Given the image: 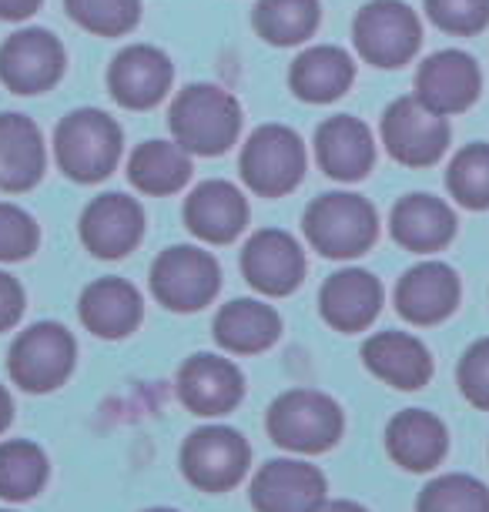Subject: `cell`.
I'll return each mask as SVG.
<instances>
[{
	"mask_svg": "<svg viewBox=\"0 0 489 512\" xmlns=\"http://www.w3.org/2000/svg\"><path fill=\"white\" fill-rule=\"evenodd\" d=\"M168 128L188 154L198 158H218L232 151L242 131V104L222 84H188L175 94L168 111Z\"/></svg>",
	"mask_w": 489,
	"mask_h": 512,
	"instance_id": "1",
	"label": "cell"
},
{
	"mask_svg": "<svg viewBox=\"0 0 489 512\" xmlns=\"http://www.w3.org/2000/svg\"><path fill=\"white\" fill-rule=\"evenodd\" d=\"M124 154L121 124L98 108L67 111L54 128V161L78 185H98Z\"/></svg>",
	"mask_w": 489,
	"mask_h": 512,
	"instance_id": "2",
	"label": "cell"
},
{
	"mask_svg": "<svg viewBox=\"0 0 489 512\" xmlns=\"http://www.w3.org/2000/svg\"><path fill=\"white\" fill-rule=\"evenodd\" d=\"M305 241L319 251L322 258H359L376 245L379 238V215L369 198L356 191H325L312 198L302 211Z\"/></svg>",
	"mask_w": 489,
	"mask_h": 512,
	"instance_id": "3",
	"label": "cell"
},
{
	"mask_svg": "<svg viewBox=\"0 0 489 512\" xmlns=\"http://www.w3.org/2000/svg\"><path fill=\"white\" fill-rule=\"evenodd\" d=\"M265 429L275 446L315 456V452H329L342 439L345 415L332 395L319 389H289L268 405Z\"/></svg>",
	"mask_w": 489,
	"mask_h": 512,
	"instance_id": "4",
	"label": "cell"
},
{
	"mask_svg": "<svg viewBox=\"0 0 489 512\" xmlns=\"http://www.w3.org/2000/svg\"><path fill=\"white\" fill-rule=\"evenodd\" d=\"M305 144L285 124H258L238 154V175L258 198H285L305 178Z\"/></svg>",
	"mask_w": 489,
	"mask_h": 512,
	"instance_id": "5",
	"label": "cell"
},
{
	"mask_svg": "<svg viewBox=\"0 0 489 512\" xmlns=\"http://www.w3.org/2000/svg\"><path fill=\"white\" fill-rule=\"evenodd\" d=\"M78 365V342L61 322H34L11 342L7 372L17 389L44 395L71 379Z\"/></svg>",
	"mask_w": 489,
	"mask_h": 512,
	"instance_id": "6",
	"label": "cell"
},
{
	"mask_svg": "<svg viewBox=\"0 0 489 512\" xmlns=\"http://www.w3.org/2000/svg\"><path fill=\"white\" fill-rule=\"evenodd\" d=\"M222 288V265L198 245H171L151 262V295L168 312H201Z\"/></svg>",
	"mask_w": 489,
	"mask_h": 512,
	"instance_id": "7",
	"label": "cell"
},
{
	"mask_svg": "<svg viewBox=\"0 0 489 512\" xmlns=\"http://www.w3.org/2000/svg\"><path fill=\"white\" fill-rule=\"evenodd\" d=\"M352 44L366 64L392 71L419 54L423 24L402 0H369L352 21Z\"/></svg>",
	"mask_w": 489,
	"mask_h": 512,
	"instance_id": "8",
	"label": "cell"
},
{
	"mask_svg": "<svg viewBox=\"0 0 489 512\" xmlns=\"http://www.w3.org/2000/svg\"><path fill=\"white\" fill-rule=\"evenodd\" d=\"M252 466V446L232 425H201L181 446V472L201 492H228Z\"/></svg>",
	"mask_w": 489,
	"mask_h": 512,
	"instance_id": "9",
	"label": "cell"
},
{
	"mask_svg": "<svg viewBox=\"0 0 489 512\" xmlns=\"http://www.w3.org/2000/svg\"><path fill=\"white\" fill-rule=\"evenodd\" d=\"M64 67V44L44 27H24V31L4 37V44H0V84L21 98L51 91L64 77Z\"/></svg>",
	"mask_w": 489,
	"mask_h": 512,
	"instance_id": "10",
	"label": "cell"
},
{
	"mask_svg": "<svg viewBox=\"0 0 489 512\" xmlns=\"http://www.w3.org/2000/svg\"><path fill=\"white\" fill-rule=\"evenodd\" d=\"M382 144L392 161L406 168H429L449 148V124L443 114L426 108L416 94L396 98L382 114Z\"/></svg>",
	"mask_w": 489,
	"mask_h": 512,
	"instance_id": "11",
	"label": "cell"
},
{
	"mask_svg": "<svg viewBox=\"0 0 489 512\" xmlns=\"http://www.w3.org/2000/svg\"><path fill=\"white\" fill-rule=\"evenodd\" d=\"M78 235L94 258L118 262V258L131 255L145 238V208L138 205V198L121 195V191L98 195L84 205Z\"/></svg>",
	"mask_w": 489,
	"mask_h": 512,
	"instance_id": "12",
	"label": "cell"
},
{
	"mask_svg": "<svg viewBox=\"0 0 489 512\" xmlns=\"http://www.w3.org/2000/svg\"><path fill=\"white\" fill-rule=\"evenodd\" d=\"M175 81V64L155 44H128L108 67L111 98L128 111H151L165 101Z\"/></svg>",
	"mask_w": 489,
	"mask_h": 512,
	"instance_id": "13",
	"label": "cell"
},
{
	"mask_svg": "<svg viewBox=\"0 0 489 512\" xmlns=\"http://www.w3.org/2000/svg\"><path fill=\"white\" fill-rule=\"evenodd\" d=\"M245 282L268 298H285L305 278V251L299 238L282 228H258L242 248Z\"/></svg>",
	"mask_w": 489,
	"mask_h": 512,
	"instance_id": "14",
	"label": "cell"
},
{
	"mask_svg": "<svg viewBox=\"0 0 489 512\" xmlns=\"http://www.w3.org/2000/svg\"><path fill=\"white\" fill-rule=\"evenodd\" d=\"M322 469L302 459H272L252 479V509L255 512H315L325 502Z\"/></svg>",
	"mask_w": 489,
	"mask_h": 512,
	"instance_id": "15",
	"label": "cell"
},
{
	"mask_svg": "<svg viewBox=\"0 0 489 512\" xmlns=\"http://www.w3.org/2000/svg\"><path fill=\"white\" fill-rule=\"evenodd\" d=\"M245 395V375L232 359L198 352L178 369V399L188 412L218 419L228 415Z\"/></svg>",
	"mask_w": 489,
	"mask_h": 512,
	"instance_id": "16",
	"label": "cell"
},
{
	"mask_svg": "<svg viewBox=\"0 0 489 512\" xmlns=\"http://www.w3.org/2000/svg\"><path fill=\"white\" fill-rule=\"evenodd\" d=\"M479 88H483V74L476 61L456 47L429 54L416 71V98L443 118L473 108Z\"/></svg>",
	"mask_w": 489,
	"mask_h": 512,
	"instance_id": "17",
	"label": "cell"
},
{
	"mask_svg": "<svg viewBox=\"0 0 489 512\" xmlns=\"http://www.w3.org/2000/svg\"><path fill=\"white\" fill-rule=\"evenodd\" d=\"M315 161L332 181L352 185L362 181L376 164V141L366 121L352 114H332L315 128Z\"/></svg>",
	"mask_w": 489,
	"mask_h": 512,
	"instance_id": "18",
	"label": "cell"
},
{
	"mask_svg": "<svg viewBox=\"0 0 489 512\" xmlns=\"http://www.w3.org/2000/svg\"><path fill=\"white\" fill-rule=\"evenodd\" d=\"M248 201L242 188L225 178H208L191 188L185 198V225L198 241L208 245H232L248 228Z\"/></svg>",
	"mask_w": 489,
	"mask_h": 512,
	"instance_id": "19",
	"label": "cell"
},
{
	"mask_svg": "<svg viewBox=\"0 0 489 512\" xmlns=\"http://www.w3.org/2000/svg\"><path fill=\"white\" fill-rule=\"evenodd\" d=\"M319 312L325 318V325H332L335 332H345V335L366 332L382 312L379 278L366 272V268H342V272H332L322 282Z\"/></svg>",
	"mask_w": 489,
	"mask_h": 512,
	"instance_id": "20",
	"label": "cell"
},
{
	"mask_svg": "<svg viewBox=\"0 0 489 512\" xmlns=\"http://www.w3.org/2000/svg\"><path fill=\"white\" fill-rule=\"evenodd\" d=\"M459 275L446 262L412 265L396 285V312L412 325H439L459 305Z\"/></svg>",
	"mask_w": 489,
	"mask_h": 512,
	"instance_id": "21",
	"label": "cell"
},
{
	"mask_svg": "<svg viewBox=\"0 0 489 512\" xmlns=\"http://www.w3.org/2000/svg\"><path fill=\"white\" fill-rule=\"evenodd\" d=\"M47 171V144L41 128L21 111L0 114V191L24 195L41 185Z\"/></svg>",
	"mask_w": 489,
	"mask_h": 512,
	"instance_id": "22",
	"label": "cell"
},
{
	"mask_svg": "<svg viewBox=\"0 0 489 512\" xmlns=\"http://www.w3.org/2000/svg\"><path fill=\"white\" fill-rule=\"evenodd\" d=\"M362 365L392 389L416 392L433 379V355L409 332H376L362 345Z\"/></svg>",
	"mask_w": 489,
	"mask_h": 512,
	"instance_id": "23",
	"label": "cell"
},
{
	"mask_svg": "<svg viewBox=\"0 0 489 512\" xmlns=\"http://www.w3.org/2000/svg\"><path fill=\"white\" fill-rule=\"evenodd\" d=\"M78 315L88 332L114 342V338H128L131 332H138L141 318H145V302H141V292L131 282L108 275L84 288Z\"/></svg>",
	"mask_w": 489,
	"mask_h": 512,
	"instance_id": "24",
	"label": "cell"
},
{
	"mask_svg": "<svg viewBox=\"0 0 489 512\" xmlns=\"http://www.w3.org/2000/svg\"><path fill=\"white\" fill-rule=\"evenodd\" d=\"M389 231L396 238V245L416 255H433L443 251L456 235V215L443 198L436 195H406L392 205L389 215Z\"/></svg>",
	"mask_w": 489,
	"mask_h": 512,
	"instance_id": "25",
	"label": "cell"
},
{
	"mask_svg": "<svg viewBox=\"0 0 489 512\" xmlns=\"http://www.w3.org/2000/svg\"><path fill=\"white\" fill-rule=\"evenodd\" d=\"M356 81V61L339 44H312L292 61L289 88L305 104L339 101Z\"/></svg>",
	"mask_w": 489,
	"mask_h": 512,
	"instance_id": "26",
	"label": "cell"
},
{
	"mask_svg": "<svg viewBox=\"0 0 489 512\" xmlns=\"http://www.w3.org/2000/svg\"><path fill=\"white\" fill-rule=\"evenodd\" d=\"M449 449L446 425L426 409H402L386 425V452L406 472H429Z\"/></svg>",
	"mask_w": 489,
	"mask_h": 512,
	"instance_id": "27",
	"label": "cell"
},
{
	"mask_svg": "<svg viewBox=\"0 0 489 512\" xmlns=\"http://www.w3.org/2000/svg\"><path fill=\"white\" fill-rule=\"evenodd\" d=\"M215 342L232 355H258L272 349L282 335V315L258 298H235L218 308L215 315Z\"/></svg>",
	"mask_w": 489,
	"mask_h": 512,
	"instance_id": "28",
	"label": "cell"
},
{
	"mask_svg": "<svg viewBox=\"0 0 489 512\" xmlns=\"http://www.w3.org/2000/svg\"><path fill=\"white\" fill-rule=\"evenodd\" d=\"M191 178V154L178 141H141L128 158V181L141 195H178Z\"/></svg>",
	"mask_w": 489,
	"mask_h": 512,
	"instance_id": "29",
	"label": "cell"
},
{
	"mask_svg": "<svg viewBox=\"0 0 489 512\" xmlns=\"http://www.w3.org/2000/svg\"><path fill=\"white\" fill-rule=\"evenodd\" d=\"M322 7L319 0H255L252 27L265 44L295 47L319 31Z\"/></svg>",
	"mask_w": 489,
	"mask_h": 512,
	"instance_id": "30",
	"label": "cell"
},
{
	"mask_svg": "<svg viewBox=\"0 0 489 512\" xmlns=\"http://www.w3.org/2000/svg\"><path fill=\"white\" fill-rule=\"evenodd\" d=\"M51 476V462L44 449L27 439H7L0 442V499L7 502H27L44 489Z\"/></svg>",
	"mask_w": 489,
	"mask_h": 512,
	"instance_id": "31",
	"label": "cell"
},
{
	"mask_svg": "<svg viewBox=\"0 0 489 512\" xmlns=\"http://www.w3.org/2000/svg\"><path fill=\"white\" fill-rule=\"evenodd\" d=\"M446 188H449V195L469 211L489 208V144L483 141L466 144V148L449 161Z\"/></svg>",
	"mask_w": 489,
	"mask_h": 512,
	"instance_id": "32",
	"label": "cell"
},
{
	"mask_svg": "<svg viewBox=\"0 0 489 512\" xmlns=\"http://www.w3.org/2000/svg\"><path fill=\"white\" fill-rule=\"evenodd\" d=\"M64 11L94 37H124L141 21V0H64Z\"/></svg>",
	"mask_w": 489,
	"mask_h": 512,
	"instance_id": "33",
	"label": "cell"
},
{
	"mask_svg": "<svg viewBox=\"0 0 489 512\" xmlns=\"http://www.w3.org/2000/svg\"><path fill=\"white\" fill-rule=\"evenodd\" d=\"M416 512H489V489L476 476L449 472L419 492Z\"/></svg>",
	"mask_w": 489,
	"mask_h": 512,
	"instance_id": "34",
	"label": "cell"
},
{
	"mask_svg": "<svg viewBox=\"0 0 489 512\" xmlns=\"http://www.w3.org/2000/svg\"><path fill=\"white\" fill-rule=\"evenodd\" d=\"M41 245V228L31 211L0 201V262H24Z\"/></svg>",
	"mask_w": 489,
	"mask_h": 512,
	"instance_id": "35",
	"label": "cell"
},
{
	"mask_svg": "<svg viewBox=\"0 0 489 512\" xmlns=\"http://www.w3.org/2000/svg\"><path fill=\"white\" fill-rule=\"evenodd\" d=\"M426 14L439 31L473 37L489 27V0H426Z\"/></svg>",
	"mask_w": 489,
	"mask_h": 512,
	"instance_id": "36",
	"label": "cell"
},
{
	"mask_svg": "<svg viewBox=\"0 0 489 512\" xmlns=\"http://www.w3.org/2000/svg\"><path fill=\"white\" fill-rule=\"evenodd\" d=\"M456 382L469 405L489 412V338H479V342H473L463 352L456 369Z\"/></svg>",
	"mask_w": 489,
	"mask_h": 512,
	"instance_id": "37",
	"label": "cell"
},
{
	"mask_svg": "<svg viewBox=\"0 0 489 512\" xmlns=\"http://www.w3.org/2000/svg\"><path fill=\"white\" fill-rule=\"evenodd\" d=\"M24 305H27V295L21 282H17L14 275L0 272V332H11V328L21 322Z\"/></svg>",
	"mask_w": 489,
	"mask_h": 512,
	"instance_id": "38",
	"label": "cell"
},
{
	"mask_svg": "<svg viewBox=\"0 0 489 512\" xmlns=\"http://www.w3.org/2000/svg\"><path fill=\"white\" fill-rule=\"evenodd\" d=\"M44 0H0V21L7 24H17V21H27L41 11Z\"/></svg>",
	"mask_w": 489,
	"mask_h": 512,
	"instance_id": "39",
	"label": "cell"
},
{
	"mask_svg": "<svg viewBox=\"0 0 489 512\" xmlns=\"http://www.w3.org/2000/svg\"><path fill=\"white\" fill-rule=\"evenodd\" d=\"M315 512H369V509L359 506V502H352V499H325Z\"/></svg>",
	"mask_w": 489,
	"mask_h": 512,
	"instance_id": "40",
	"label": "cell"
},
{
	"mask_svg": "<svg viewBox=\"0 0 489 512\" xmlns=\"http://www.w3.org/2000/svg\"><path fill=\"white\" fill-rule=\"evenodd\" d=\"M11 422H14V399H11V392L0 385V432H4Z\"/></svg>",
	"mask_w": 489,
	"mask_h": 512,
	"instance_id": "41",
	"label": "cell"
},
{
	"mask_svg": "<svg viewBox=\"0 0 489 512\" xmlns=\"http://www.w3.org/2000/svg\"><path fill=\"white\" fill-rule=\"evenodd\" d=\"M145 512H178V509H168V506H158V509H145Z\"/></svg>",
	"mask_w": 489,
	"mask_h": 512,
	"instance_id": "42",
	"label": "cell"
},
{
	"mask_svg": "<svg viewBox=\"0 0 489 512\" xmlns=\"http://www.w3.org/2000/svg\"><path fill=\"white\" fill-rule=\"evenodd\" d=\"M0 512H14V509H0Z\"/></svg>",
	"mask_w": 489,
	"mask_h": 512,
	"instance_id": "43",
	"label": "cell"
}]
</instances>
